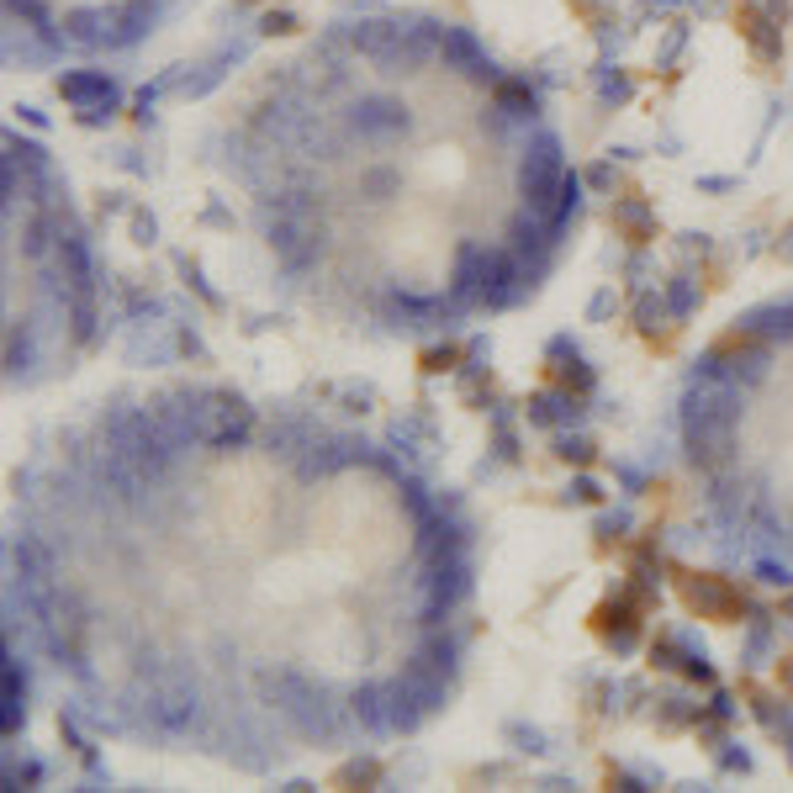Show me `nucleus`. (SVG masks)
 Wrapping results in <instances>:
<instances>
[{"label": "nucleus", "instance_id": "nucleus-1", "mask_svg": "<svg viewBox=\"0 0 793 793\" xmlns=\"http://www.w3.org/2000/svg\"><path fill=\"white\" fill-rule=\"evenodd\" d=\"M170 0H6V53L22 64L127 53L154 32Z\"/></svg>", "mask_w": 793, "mask_h": 793}, {"label": "nucleus", "instance_id": "nucleus-2", "mask_svg": "<svg viewBox=\"0 0 793 793\" xmlns=\"http://www.w3.org/2000/svg\"><path fill=\"white\" fill-rule=\"evenodd\" d=\"M688 603H693V608H704V614H719V619H730L735 608H741L730 587H719V582H709V577L688 582Z\"/></svg>", "mask_w": 793, "mask_h": 793}]
</instances>
